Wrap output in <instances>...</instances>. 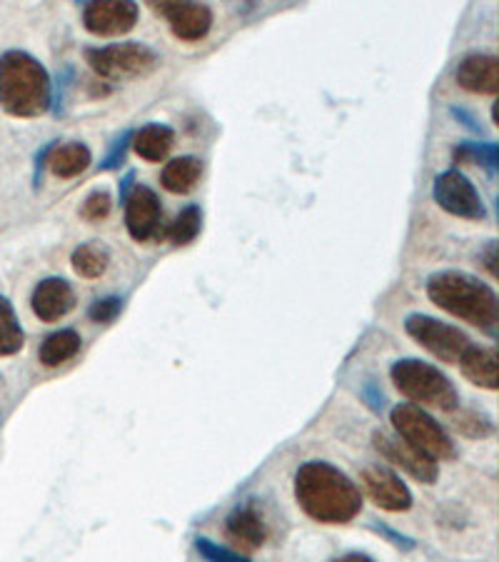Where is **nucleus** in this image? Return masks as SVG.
Listing matches in <instances>:
<instances>
[{
	"mask_svg": "<svg viewBox=\"0 0 499 562\" xmlns=\"http://www.w3.org/2000/svg\"><path fill=\"white\" fill-rule=\"evenodd\" d=\"M225 540L235 552H256L268 540V525L262 513L252 503L238 505L225 520Z\"/></svg>",
	"mask_w": 499,
	"mask_h": 562,
	"instance_id": "obj_13",
	"label": "nucleus"
},
{
	"mask_svg": "<svg viewBox=\"0 0 499 562\" xmlns=\"http://www.w3.org/2000/svg\"><path fill=\"white\" fill-rule=\"evenodd\" d=\"M80 342H83L80 340V335L70 328L53 333L43 340L41 352H38L41 362L45 368H58V366H63V362H68L78 356Z\"/></svg>",
	"mask_w": 499,
	"mask_h": 562,
	"instance_id": "obj_21",
	"label": "nucleus"
},
{
	"mask_svg": "<svg viewBox=\"0 0 499 562\" xmlns=\"http://www.w3.org/2000/svg\"><path fill=\"white\" fill-rule=\"evenodd\" d=\"M460 368L472 385L497 390L499 387V362L492 348L472 346L460 360Z\"/></svg>",
	"mask_w": 499,
	"mask_h": 562,
	"instance_id": "obj_17",
	"label": "nucleus"
},
{
	"mask_svg": "<svg viewBox=\"0 0 499 562\" xmlns=\"http://www.w3.org/2000/svg\"><path fill=\"white\" fill-rule=\"evenodd\" d=\"M172 143H175V133H172L168 125H160V123L145 125V128H140L133 135V150L148 162L166 160Z\"/></svg>",
	"mask_w": 499,
	"mask_h": 562,
	"instance_id": "obj_18",
	"label": "nucleus"
},
{
	"mask_svg": "<svg viewBox=\"0 0 499 562\" xmlns=\"http://www.w3.org/2000/svg\"><path fill=\"white\" fill-rule=\"evenodd\" d=\"M25 346V333L8 297L0 295V358H11Z\"/></svg>",
	"mask_w": 499,
	"mask_h": 562,
	"instance_id": "obj_22",
	"label": "nucleus"
},
{
	"mask_svg": "<svg viewBox=\"0 0 499 562\" xmlns=\"http://www.w3.org/2000/svg\"><path fill=\"white\" fill-rule=\"evenodd\" d=\"M457 162H479V166H487L489 170L495 168L497 162V148L495 145H462L455 150Z\"/></svg>",
	"mask_w": 499,
	"mask_h": 562,
	"instance_id": "obj_26",
	"label": "nucleus"
},
{
	"mask_svg": "<svg viewBox=\"0 0 499 562\" xmlns=\"http://www.w3.org/2000/svg\"><path fill=\"white\" fill-rule=\"evenodd\" d=\"M0 108L13 117H38L50 108V76L25 50L0 56Z\"/></svg>",
	"mask_w": 499,
	"mask_h": 562,
	"instance_id": "obj_3",
	"label": "nucleus"
},
{
	"mask_svg": "<svg viewBox=\"0 0 499 562\" xmlns=\"http://www.w3.org/2000/svg\"><path fill=\"white\" fill-rule=\"evenodd\" d=\"M90 150L83 143H66L48 150V168L56 178H76L90 166Z\"/></svg>",
	"mask_w": 499,
	"mask_h": 562,
	"instance_id": "obj_19",
	"label": "nucleus"
},
{
	"mask_svg": "<svg viewBox=\"0 0 499 562\" xmlns=\"http://www.w3.org/2000/svg\"><path fill=\"white\" fill-rule=\"evenodd\" d=\"M195 546H197L200 555H203L207 562H250V560H245L240 552L217 546V542L207 540V538H197Z\"/></svg>",
	"mask_w": 499,
	"mask_h": 562,
	"instance_id": "obj_27",
	"label": "nucleus"
},
{
	"mask_svg": "<svg viewBox=\"0 0 499 562\" xmlns=\"http://www.w3.org/2000/svg\"><path fill=\"white\" fill-rule=\"evenodd\" d=\"M295 501L307 518L322 525H344L362 510V493L340 468L310 460L295 473Z\"/></svg>",
	"mask_w": 499,
	"mask_h": 562,
	"instance_id": "obj_1",
	"label": "nucleus"
},
{
	"mask_svg": "<svg viewBox=\"0 0 499 562\" xmlns=\"http://www.w3.org/2000/svg\"><path fill=\"white\" fill-rule=\"evenodd\" d=\"M393 425L399 440H405L407 446L420 450L422 456L432 458L434 462L457 458L455 442H452L444 428H440V423L430 413H424L422 407L412 403H399L393 411Z\"/></svg>",
	"mask_w": 499,
	"mask_h": 562,
	"instance_id": "obj_5",
	"label": "nucleus"
},
{
	"mask_svg": "<svg viewBox=\"0 0 499 562\" xmlns=\"http://www.w3.org/2000/svg\"><path fill=\"white\" fill-rule=\"evenodd\" d=\"M362 485H365V493L379 510L405 513L412 507L410 487H407L393 470L379 465L365 468L362 470Z\"/></svg>",
	"mask_w": 499,
	"mask_h": 562,
	"instance_id": "obj_12",
	"label": "nucleus"
},
{
	"mask_svg": "<svg viewBox=\"0 0 499 562\" xmlns=\"http://www.w3.org/2000/svg\"><path fill=\"white\" fill-rule=\"evenodd\" d=\"M86 58L90 68L107 80L148 76L160 63L156 50L143 43H115L105 45V48H90L86 50Z\"/></svg>",
	"mask_w": 499,
	"mask_h": 562,
	"instance_id": "obj_6",
	"label": "nucleus"
},
{
	"mask_svg": "<svg viewBox=\"0 0 499 562\" xmlns=\"http://www.w3.org/2000/svg\"><path fill=\"white\" fill-rule=\"evenodd\" d=\"M200 228H203V211H200L197 205H188L185 211H180L175 221L170 223L166 235L172 246H188V243H193L197 238Z\"/></svg>",
	"mask_w": 499,
	"mask_h": 562,
	"instance_id": "obj_24",
	"label": "nucleus"
},
{
	"mask_svg": "<svg viewBox=\"0 0 499 562\" xmlns=\"http://www.w3.org/2000/svg\"><path fill=\"white\" fill-rule=\"evenodd\" d=\"M389 375H393V383L399 393L417 407H434V411L452 413L460 405L455 385L450 383V378L440 368L430 366V362L415 358L397 360Z\"/></svg>",
	"mask_w": 499,
	"mask_h": 562,
	"instance_id": "obj_4",
	"label": "nucleus"
},
{
	"mask_svg": "<svg viewBox=\"0 0 499 562\" xmlns=\"http://www.w3.org/2000/svg\"><path fill=\"white\" fill-rule=\"evenodd\" d=\"M138 5L131 0H98L83 8L86 29L100 38H115L135 29L138 23Z\"/></svg>",
	"mask_w": 499,
	"mask_h": 562,
	"instance_id": "obj_9",
	"label": "nucleus"
},
{
	"mask_svg": "<svg viewBox=\"0 0 499 562\" xmlns=\"http://www.w3.org/2000/svg\"><path fill=\"white\" fill-rule=\"evenodd\" d=\"M111 207H113L111 193H107V190H95V193H90L86 198L83 207H80V215H83L90 223H100L111 215Z\"/></svg>",
	"mask_w": 499,
	"mask_h": 562,
	"instance_id": "obj_25",
	"label": "nucleus"
},
{
	"mask_svg": "<svg viewBox=\"0 0 499 562\" xmlns=\"http://www.w3.org/2000/svg\"><path fill=\"white\" fill-rule=\"evenodd\" d=\"M152 8L170 23L172 35L185 43L203 41L213 29V13L203 3H160Z\"/></svg>",
	"mask_w": 499,
	"mask_h": 562,
	"instance_id": "obj_14",
	"label": "nucleus"
},
{
	"mask_svg": "<svg viewBox=\"0 0 499 562\" xmlns=\"http://www.w3.org/2000/svg\"><path fill=\"white\" fill-rule=\"evenodd\" d=\"M434 203H438L442 211L450 215L465 217V221H483L487 215L483 198H479L477 188L472 186V180L460 173V170H444L438 178H434L432 188Z\"/></svg>",
	"mask_w": 499,
	"mask_h": 562,
	"instance_id": "obj_8",
	"label": "nucleus"
},
{
	"mask_svg": "<svg viewBox=\"0 0 499 562\" xmlns=\"http://www.w3.org/2000/svg\"><path fill=\"white\" fill-rule=\"evenodd\" d=\"M457 83L479 95H495L499 90V60L485 53L467 56L457 66Z\"/></svg>",
	"mask_w": 499,
	"mask_h": 562,
	"instance_id": "obj_16",
	"label": "nucleus"
},
{
	"mask_svg": "<svg viewBox=\"0 0 499 562\" xmlns=\"http://www.w3.org/2000/svg\"><path fill=\"white\" fill-rule=\"evenodd\" d=\"M487 262V270H489V276H497V270H495V243H489V248H487V258H485Z\"/></svg>",
	"mask_w": 499,
	"mask_h": 562,
	"instance_id": "obj_30",
	"label": "nucleus"
},
{
	"mask_svg": "<svg viewBox=\"0 0 499 562\" xmlns=\"http://www.w3.org/2000/svg\"><path fill=\"white\" fill-rule=\"evenodd\" d=\"M375 448L379 456H383L387 462H393V465L402 468L407 475H412L417 483H424V485H432L434 480L440 475V468L438 462L432 458L422 456L420 450H415L412 446H407L405 440L399 438H389L387 432H375Z\"/></svg>",
	"mask_w": 499,
	"mask_h": 562,
	"instance_id": "obj_11",
	"label": "nucleus"
},
{
	"mask_svg": "<svg viewBox=\"0 0 499 562\" xmlns=\"http://www.w3.org/2000/svg\"><path fill=\"white\" fill-rule=\"evenodd\" d=\"M334 562H375L370 555H362V552H350V555H342Z\"/></svg>",
	"mask_w": 499,
	"mask_h": 562,
	"instance_id": "obj_29",
	"label": "nucleus"
},
{
	"mask_svg": "<svg viewBox=\"0 0 499 562\" xmlns=\"http://www.w3.org/2000/svg\"><path fill=\"white\" fill-rule=\"evenodd\" d=\"M200 176H203V162L193 156H183V158L170 160L168 166L162 168L160 183L168 190V193L185 195L197 186Z\"/></svg>",
	"mask_w": 499,
	"mask_h": 562,
	"instance_id": "obj_20",
	"label": "nucleus"
},
{
	"mask_svg": "<svg viewBox=\"0 0 499 562\" xmlns=\"http://www.w3.org/2000/svg\"><path fill=\"white\" fill-rule=\"evenodd\" d=\"M162 207L156 195V190L148 186H135L128 195H125V225L133 240L145 243L156 238L160 233Z\"/></svg>",
	"mask_w": 499,
	"mask_h": 562,
	"instance_id": "obj_10",
	"label": "nucleus"
},
{
	"mask_svg": "<svg viewBox=\"0 0 499 562\" xmlns=\"http://www.w3.org/2000/svg\"><path fill=\"white\" fill-rule=\"evenodd\" d=\"M35 317L43 323H58L76 307V293L63 278H45L33 290L31 297Z\"/></svg>",
	"mask_w": 499,
	"mask_h": 562,
	"instance_id": "obj_15",
	"label": "nucleus"
},
{
	"mask_svg": "<svg viewBox=\"0 0 499 562\" xmlns=\"http://www.w3.org/2000/svg\"><path fill=\"white\" fill-rule=\"evenodd\" d=\"M405 330L424 350H430L434 358L450 362V366H460L462 356L472 348V340L460 328L430 315H410L405 321Z\"/></svg>",
	"mask_w": 499,
	"mask_h": 562,
	"instance_id": "obj_7",
	"label": "nucleus"
},
{
	"mask_svg": "<svg viewBox=\"0 0 499 562\" xmlns=\"http://www.w3.org/2000/svg\"><path fill=\"white\" fill-rule=\"evenodd\" d=\"M123 311V301L121 297H103V301H95L93 305H90L88 311V317L93 323H113L117 315H121Z\"/></svg>",
	"mask_w": 499,
	"mask_h": 562,
	"instance_id": "obj_28",
	"label": "nucleus"
},
{
	"mask_svg": "<svg viewBox=\"0 0 499 562\" xmlns=\"http://www.w3.org/2000/svg\"><path fill=\"white\" fill-rule=\"evenodd\" d=\"M428 295L442 311L475 325V328L492 335V338L497 335L499 297L483 280L469 273H460V270H444V273H434L428 280Z\"/></svg>",
	"mask_w": 499,
	"mask_h": 562,
	"instance_id": "obj_2",
	"label": "nucleus"
},
{
	"mask_svg": "<svg viewBox=\"0 0 499 562\" xmlns=\"http://www.w3.org/2000/svg\"><path fill=\"white\" fill-rule=\"evenodd\" d=\"M107 266H111V256L100 243H86L72 252V270L86 280L103 278Z\"/></svg>",
	"mask_w": 499,
	"mask_h": 562,
	"instance_id": "obj_23",
	"label": "nucleus"
}]
</instances>
